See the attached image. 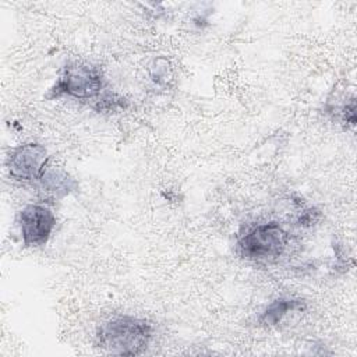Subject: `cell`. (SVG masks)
<instances>
[{"mask_svg": "<svg viewBox=\"0 0 357 357\" xmlns=\"http://www.w3.org/2000/svg\"><path fill=\"white\" fill-rule=\"evenodd\" d=\"M47 149L38 142H25L11 148L7 153L6 167L8 176L24 184L38 183L49 166Z\"/></svg>", "mask_w": 357, "mask_h": 357, "instance_id": "4", "label": "cell"}, {"mask_svg": "<svg viewBox=\"0 0 357 357\" xmlns=\"http://www.w3.org/2000/svg\"><path fill=\"white\" fill-rule=\"evenodd\" d=\"M96 112H114L124 107V99L113 92H103L92 105Z\"/></svg>", "mask_w": 357, "mask_h": 357, "instance_id": "8", "label": "cell"}, {"mask_svg": "<svg viewBox=\"0 0 357 357\" xmlns=\"http://www.w3.org/2000/svg\"><path fill=\"white\" fill-rule=\"evenodd\" d=\"M45 197L60 199L78 188L77 180L70 176L64 169L47 166L43 176L36 183Z\"/></svg>", "mask_w": 357, "mask_h": 357, "instance_id": "6", "label": "cell"}, {"mask_svg": "<svg viewBox=\"0 0 357 357\" xmlns=\"http://www.w3.org/2000/svg\"><path fill=\"white\" fill-rule=\"evenodd\" d=\"M153 336V326L144 318L119 315L102 324L95 336V344L119 356L145 353Z\"/></svg>", "mask_w": 357, "mask_h": 357, "instance_id": "1", "label": "cell"}, {"mask_svg": "<svg viewBox=\"0 0 357 357\" xmlns=\"http://www.w3.org/2000/svg\"><path fill=\"white\" fill-rule=\"evenodd\" d=\"M105 86V77L99 67L71 61L63 67L47 98L59 99L67 96L77 100H96L103 93Z\"/></svg>", "mask_w": 357, "mask_h": 357, "instance_id": "3", "label": "cell"}, {"mask_svg": "<svg viewBox=\"0 0 357 357\" xmlns=\"http://www.w3.org/2000/svg\"><path fill=\"white\" fill-rule=\"evenodd\" d=\"M305 310V301L296 297H279L273 300L261 314L259 321L266 326L278 325L289 312Z\"/></svg>", "mask_w": 357, "mask_h": 357, "instance_id": "7", "label": "cell"}, {"mask_svg": "<svg viewBox=\"0 0 357 357\" xmlns=\"http://www.w3.org/2000/svg\"><path fill=\"white\" fill-rule=\"evenodd\" d=\"M289 233L278 222L257 223L237 237V254L255 264H273L289 245Z\"/></svg>", "mask_w": 357, "mask_h": 357, "instance_id": "2", "label": "cell"}, {"mask_svg": "<svg viewBox=\"0 0 357 357\" xmlns=\"http://www.w3.org/2000/svg\"><path fill=\"white\" fill-rule=\"evenodd\" d=\"M17 223L24 245L40 247L50 238L56 227V216L46 205L29 204L18 212Z\"/></svg>", "mask_w": 357, "mask_h": 357, "instance_id": "5", "label": "cell"}]
</instances>
